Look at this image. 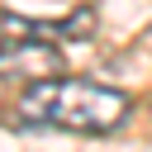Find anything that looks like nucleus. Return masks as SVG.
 <instances>
[{"instance_id": "f257e3e1", "label": "nucleus", "mask_w": 152, "mask_h": 152, "mask_svg": "<svg viewBox=\"0 0 152 152\" xmlns=\"http://www.w3.org/2000/svg\"><path fill=\"white\" fill-rule=\"evenodd\" d=\"M128 119V95L114 86L95 81H71V76H48L28 81L19 95V128H66V133H114Z\"/></svg>"}, {"instance_id": "f03ea898", "label": "nucleus", "mask_w": 152, "mask_h": 152, "mask_svg": "<svg viewBox=\"0 0 152 152\" xmlns=\"http://www.w3.org/2000/svg\"><path fill=\"white\" fill-rule=\"evenodd\" d=\"M62 48L57 38H5L0 48V76L5 81H48V76H62Z\"/></svg>"}, {"instance_id": "7ed1b4c3", "label": "nucleus", "mask_w": 152, "mask_h": 152, "mask_svg": "<svg viewBox=\"0 0 152 152\" xmlns=\"http://www.w3.org/2000/svg\"><path fill=\"white\" fill-rule=\"evenodd\" d=\"M0 28H5V24H0ZM0 48H5V33H0Z\"/></svg>"}]
</instances>
